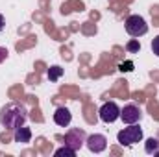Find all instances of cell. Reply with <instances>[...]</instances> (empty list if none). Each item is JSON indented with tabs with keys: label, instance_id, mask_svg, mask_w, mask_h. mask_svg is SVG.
<instances>
[{
	"label": "cell",
	"instance_id": "cell-1",
	"mask_svg": "<svg viewBox=\"0 0 159 157\" xmlns=\"http://www.w3.org/2000/svg\"><path fill=\"white\" fill-rule=\"evenodd\" d=\"M28 120V109L24 107V104L19 102H11L7 105L2 107L0 111V124L6 129H17L20 126H24V122Z\"/></svg>",
	"mask_w": 159,
	"mask_h": 157
},
{
	"label": "cell",
	"instance_id": "cell-2",
	"mask_svg": "<svg viewBox=\"0 0 159 157\" xmlns=\"http://www.w3.org/2000/svg\"><path fill=\"white\" fill-rule=\"evenodd\" d=\"M117 141L122 146H131L135 142H141L143 141V129L137 124H128V128H124V129L119 131Z\"/></svg>",
	"mask_w": 159,
	"mask_h": 157
},
{
	"label": "cell",
	"instance_id": "cell-3",
	"mask_svg": "<svg viewBox=\"0 0 159 157\" xmlns=\"http://www.w3.org/2000/svg\"><path fill=\"white\" fill-rule=\"evenodd\" d=\"M124 24H126V32L131 37H143L148 32V24L141 15H129Z\"/></svg>",
	"mask_w": 159,
	"mask_h": 157
},
{
	"label": "cell",
	"instance_id": "cell-4",
	"mask_svg": "<svg viewBox=\"0 0 159 157\" xmlns=\"http://www.w3.org/2000/svg\"><path fill=\"white\" fill-rule=\"evenodd\" d=\"M85 141H87V135H85V131L80 129V128H72V129H69V131L65 133V144H67L69 148L76 150V152L85 144Z\"/></svg>",
	"mask_w": 159,
	"mask_h": 157
},
{
	"label": "cell",
	"instance_id": "cell-5",
	"mask_svg": "<svg viewBox=\"0 0 159 157\" xmlns=\"http://www.w3.org/2000/svg\"><path fill=\"white\" fill-rule=\"evenodd\" d=\"M98 115H100V120H102V122L113 124L117 118H120V107L115 104V102H106V104L100 107Z\"/></svg>",
	"mask_w": 159,
	"mask_h": 157
},
{
	"label": "cell",
	"instance_id": "cell-6",
	"mask_svg": "<svg viewBox=\"0 0 159 157\" xmlns=\"http://www.w3.org/2000/svg\"><path fill=\"white\" fill-rule=\"evenodd\" d=\"M141 117H143V113L135 104H128V105H124V109H120V118L124 124H137Z\"/></svg>",
	"mask_w": 159,
	"mask_h": 157
},
{
	"label": "cell",
	"instance_id": "cell-7",
	"mask_svg": "<svg viewBox=\"0 0 159 157\" xmlns=\"http://www.w3.org/2000/svg\"><path fill=\"white\" fill-rule=\"evenodd\" d=\"M85 144H87V148H89V150H91L93 154H102V152H104V150L107 148V139H106V135L94 133V135L87 137Z\"/></svg>",
	"mask_w": 159,
	"mask_h": 157
},
{
	"label": "cell",
	"instance_id": "cell-8",
	"mask_svg": "<svg viewBox=\"0 0 159 157\" xmlns=\"http://www.w3.org/2000/svg\"><path fill=\"white\" fill-rule=\"evenodd\" d=\"M70 120H72V115H70V111H69L67 107H57V109H56V113H54V122H56L57 126L67 128V126L70 124Z\"/></svg>",
	"mask_w": 159,
	"mask_h": 157
},
{
	"label": "cell",
	"instance_id": "cell-9",
	"mask_svg": "<svg viewBox=\"0 0 159 157\" xmlns=\"http://www.w3.org/2000/svg\"><path fill=\"white\" fill-rule=\"evenodd\" d=\"M13 141L19 142V144H26L32 141V129L26 128V126H20L15 129V135H13Z\"/></svg>",
	"mask_w": 159,
	"mask_h": 157
},
{
	"label": "cell",
	"instance_id": "cell-10",
	"mask_svg": "<svg viewBox=\"0 0 159 157\" xmlns=\"http://www.w3.org/2000/svg\"><path fill=\"white\" fill-rule=\"evenodd\" d=\"M144 150H146V154H150V155H157L159 157V139H148L146 141V144H144Z\"/></svg>",
	"mask_w": 159,
	"mask_h": 157
},
{
	"label": "cell",
	"instance_id": "cell-11",
	"mask_svg": "<svg viewBox=\"0 0 159 157\" xmlns=\"http://www.w3.org/2000/svg\"><path fill=\"white\" fill-rule=\"evenodd\" d=\"M61 76H63V69H61V67L54 65V67L48 69V79H50V81H57Z\"/></svg>",
	"mask_w": 159,
	"mask_h": 157
},
{
	"label": "cell",
	"instance_id": "cell-12",
	"mask_svg": "<svg viewBox=\"0 0 159 157\" xmlns=\"http://www.w3.org/2000/svg\"><path fill=\"white\" fill-rule=\"evenodd\" d=\"M54 155H56V157H61V155H65V157H74V155H76V150H72V148H69V146L65 144L63 148H57V150L54 152Z\"/></svg>",
	"mask_w": 159,
	"mask_h": 157
},
{
	"label": "cell",
	"instance_id": "cell-13",
	"mask_svg": "<svg viewBox=\"0 0 159 157\" xmlns=\"http://www.w3.org/2000/svg\"><path fill=\"white\" fill-rule=\"evenodd\" d=\"M126 50H128L129 54H137V52L141 50L139 39H131V41H128V44H126Z\"/></svg>",
	"mask_w": 159,
	"mask_h": 157
},
{
	"label": "cell",
	"instance_id": "cell-14",
	"mask_svg": "<svg viewBox=\"0 0 159 157\" xmlns=\"http://www.w3.org/2000/svg\"><path fill=\"white\" fill-rule=\"evenodd\" d=\"M133 67H135V65H133V61H124V63H120V65H119V70H120V72H131V70H133Z\"/></svg>",
	"mask_w": 159,
	"mask_h": 157
},
{
	"label": "cell",
	"instance_id": "cell-15",
	"mask_svg": "<svg viewBox=\"0 0 159 157\" xmlns=\"http://www.w3.org/2000/svg\"><path fill=\"white\" fill-rule=\"evenodd\" d=\"M152 52H154V54L159 57V35H157L154 41H152Z\"/></svg>",
	"mask_w": 159,
	"mask_h": 157
},
{
	"label": "cell",
	"instance_id": "cell-16",
	"mask_svg": "<svg viewBox=\"0 0 159 157\" xmlns=\"http://www.w3.org/2000/svg\"><path fill=\"white\" fill-rule=\"evenodd\" d=\"M6 57H7V50H6L4 46H0V63H2Z\"/></svg>",
	"mask_w": 159,
	"mask_h": 157
},
{
	"label": "cell",
	"instance_id": "cell-17",
	"mask_svg": "<svg viewBox=\"0 0 159 157\" xmlns=\"http://www.w3.org/2000/svg\"><path fill=\"white\" fill-rule=\"evenodd\" d=\"M4 26H6V20H4V17H2V15H0V32H2V30H4Z\"/></svg>",
	"mask_w": 159,
	"mask_h": 157
}]
</instances>
